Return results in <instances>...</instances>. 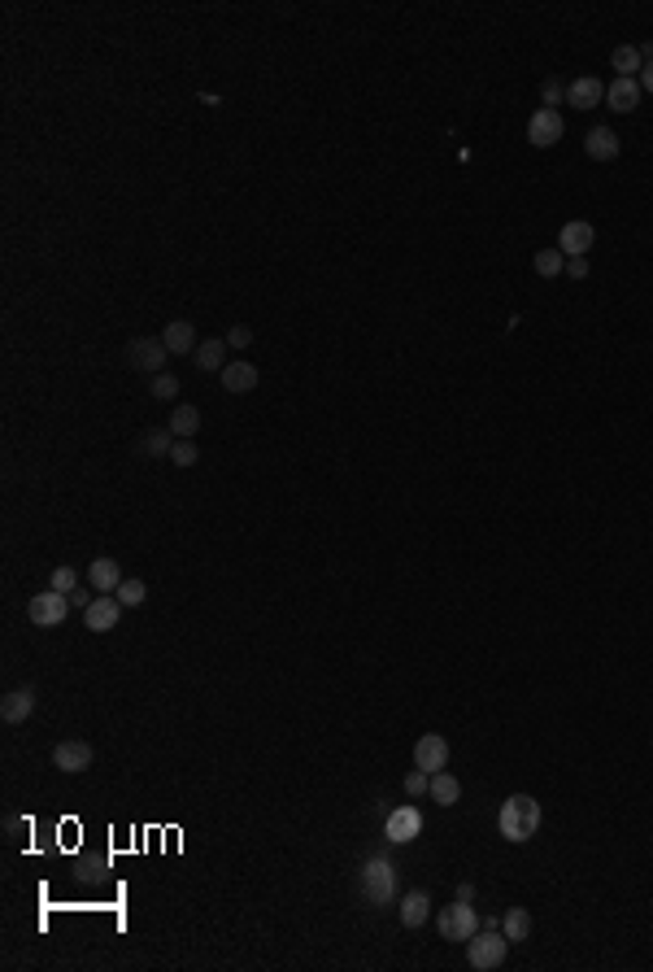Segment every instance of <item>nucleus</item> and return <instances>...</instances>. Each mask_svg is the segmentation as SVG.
<instances>
[{"mask_svg": "<svg viewBox=\"0 0 653 972\" xmlns=\"http://www.w3.org/2000/svg\"><path fill=\"white\" fill-rule=\"evenodd\" d=\"M358 890L370 907H388L396 899V868H392V859H384V855L366 859L358 872Z\"/></svg>", "mask_w": 653, "mask_h": 972, "instance_id": "f03ea898", "label": "nucleus"}, {"mask_svg": "<svg viewBox=\"0 0 653 972\" xmlns=\"http://www.w3.org/2000/svg\"><path fill=\"white\" fill-rule=\"evenodd\" d=\"M48 589H57V593H70V589H79V571L74 567H57L48 576Z\"/></svg>", "mask_w": 653, "mask_h": 972, "instance_id": "7c9ffc66", "label": "nucleus"}, {"mask_svg": "<svg viewBox=\"0 0 653 972\" xmlns=\"http://www.w3.org/2000/svg\"><path fill=\"white\" fill-rule=\"evenodd\" d=\"M540 820H545V811L540 803L531 798V794H510L505 803H501V815H496V829H501V838L522 846V841L536 838V829H540Z\"/></svg>", "mask_w": 653, "mask_h": 972, "instance_id": "f257e3e1", "label": "nucleus"}, {"mask_svg": "<svg viewBox=\"0 0 653 972\" xmlns=\"http://www.w3.org/2000/svg\"><path fill=\"white\" fill-rule=\"evenodd\" d=\"M636 83H640V92H649V97H653V62H645V70H640V79H636Z\"/></svg>", "mask_w": 653, "mask_h": 972, "instance_id": "e433bc0d", "label": "nucleus"}, {"mask_svg": "<svg viewBox=\"0 0 653 972\" xmlns=\"http://www.w3.org/2000/svg\"><path fill=\"white\" fill-rule=\"evenodd\" d=\"M170 445H174L170 428H148V432L140 436V454L144 458H170Z\"/></svg>", "mask_w": 653, "mask_h": 972, "instance_id": "a878e982", "label": "nucleus"}, {"mask_svg": "<svg viewBox=\"0 0 653 972\" xmlns=\"http://www.w3.org/2000/svg\"><path fill=\"white\" fill-rule=\"evenodd\" d=\"M35 715V689H9L0 698V720L4 724H27Z\"/></svg>", "mask_w": 653, "mask_h": 972, "instance_id": "f3484780", "label": "nucleus"}, {"mask_svg": "<svg viewBox=\"0 0 653 972\" xmlns=\"http://www.w3.org/2000/svg\"><path fill=\"white\" fill-rule=\"evenodd\" d=\"M92 759H97V750L88 746V741H79V738H70V741H62L57 750H53V768H62V772H88L92 768Z\"/></svg>", "mask_w": 653, "mask_h": 972, "instance_id": "9d476101", "label": "nucleus"}, {"mask_svg": "<svg viewBox=\"0 0 653 972\" xmlns=\"http://www.w3.org/2000/svg\"><path fill=\"white\" fill-rule=\"evenodd\" d=\"M566 105H575V109H597V105H606V83L592 79V74L566 83Z\"/></svg>", "mask_w": 653, "mask_h": 972, "instance_id": "2eb2a0df", "label": "nucleus"}, {"mask_svg": "<svg viewBox=\"0 0 653 972\" xmlns=\"http://www.w3.org/2000/svg\"><path fill=\"white\" fill-rule=\"evenodd\" d=\"M475 934H479V911L466 899H457L440 911V938L445 942H471Z\"/></svg>", "mask_w": 653, "mask_h": 972, "instance_id": "20e7f679", "label": "nucleus"}, {"mask_svg": "<svg viewBox=\"0 0 653 972\" xmlns=\"http://www.w3.org/2000/svg\"><path fill=\"white\" fill-rule=\"evenodd\" d=\"M427 794L440 806H454V803H462V780H457L454 772H431V789H427Z\"/></svg>", "mask_w": 653, "mask_h": 972, "instance_id": "5701e85b", "label": "nucleus"}, {"mask_svg": "<svg viewBox=\"0 0 653 972\" xmlns=\"http://www.w3.org/2000/svg\"><path fill=\"white\" fill-rule=\"evenodd\" d=\"M536 275H540V279L566 275V253H562V249H540V253H536Z\"/></svg>", "mask_w": 653, "mask_h": 972, "instance_id": "bb28decb", "label": "nucleus"}, {"mask_svg": "<svg viewBox=\"0 0 653 972\" xmlns=\"http://www.w3.org/2000/svg\"><path fill=\"white\" fill-rule=\"evenodd\" d=\"M419 833H423V811L414 803L396 806L388 820H384V838H388L392 846H405V841H414Z\"/></svg>", "mask_w": 653, "mask_h": 972, "instance_id": "0eeeda50", "label": "nucleus"}, {"mask_svg": "<svg viewBox=\"0 0 653 972\" xmlns=\"http://www.w3.org/2000/svg\"><path fill=\"white\" fill-rule=\"evenodd\" d=\"M445 763H449V741L440 738V733H423V738L414 741V768L445 772Z\"/></svg>", "mask_w": 653, "mask_h": 972, "instance_id": "1a4fd4ad", "label": "nucleus"}, {"mask_svg": "<svg viewBox=\"0 0 653 972\" xmlns=\"http://www.w3.org/2000/svg\"><path fill=\"white\" fill-rule=\"evenodd\" d=\"M592 240H597V232H592V223H584V218H575V223H566V227L557 232V249H562L566 258H588V249H592Z\"/></svg>", "mask_w": 653, "mask_h": 972, "instance_id": "f8f14e48", "label": "nucleus"}, {"mask_svg": "<svg viewBox=\"0 0 653 972\" xmlns=\"http://www.w3.org/2000/svg\"><path fill=\"white\" fill-rule=\"evenodd\" d=\"M192 358L200 371H223L227 367V340H218V336H214V340H200Z\"/></svg>", "mask_w": 653, "mask_h": 972, "instance_id": "b1692460", "label": "nucleus"}, {"mask_svg": "<svg viewBox=\"0 0 653 972\" xmlns=\"http://www.w3.org/2000/svg\"><path fill=\"white\" fill-rule=\"evenodd\" d=\"M457 899H466V903H471V899H475V885H471V881H462V885H457Z\"/></svg>", "mask_w": 653, "mask_h": 972, "instance_id": "4c0bfd02", "label": "nucleus"}, {"mask_svg": "<svg viewBox=\"0 0 653 972\" xmlns=\"http://www.w3.org/2000/svg\"><path fill=\"white\" fill-rule=\"evenodd\" d=\"M165 349H170V358H183V354H196V328L188 319H174V323H165Z\"/></svg>", "mask_w": 653, "mask_h": 972, "instance_id": "aec40b11", "label": "nucleus"}, {"mask_svg": "<svg viewBox=\"0 0 653 972\" xmlns=\"http://www.w3.org/2000/svg\"><path fill=\"white\" fill-rule=\"evenodd\" d=\"M148 393H153L157 402H174V397H179V379H174V375H153Z\"/></svg>", "mask_w": 653, "mask_h": 972, "instance_id": "c756f323", "label": "nucleus"}, {"mask_svg": "<svg viewBox=\"0 0 653 972\" xmlns=\"http://www.w3.org/2000/svg\"><path fill=\"white\" fill-rule=\"evenodd\" d=\"M88 580H92V589L97 593H114L127 576L118 567V558H92V567H88Z\"/></svg>", "mask_w": 653, "mask_h": 972, "instance_id": "412c9836", "label": "nucleus"}, {"mask_svg": "<svg viewBox=\"0 0 653 972\" xmlns=\"http://www.w3.org/2000/svg\"><path fill=\"white\" fill-rule=\"evenodd\" d=\"M165 428L174 432V440H192L200 432V410L196 405H174L170 419H165Z\"/></svg>", "mask_w": 653, "mask_h": 972, "instance_id": "4be33fe9", "label": "nucleus"}, {"mask_svg": "<svg viewBox=\"0 0 653 972\" xmlns=\"http://www.w3.org/2000/svg\"><path fill=\"white\" fill-rule=\"evenodd\" d=\"M165 358H170V349H165L162 336H135L127 345V362L131 371H144V375H162Z\"/></svg>", "mask_w": 653, "mask_h": 972, "instance_id": "39448f33", "label": "nucleus"}, {"mask_svg": "<svg viewBox=\"0 0 653 972\" xmlns=\"http://www.w3.org/2000/svg\"><path fill=\"white\" fill-rule=\"evenodd\" d=\"M562 132H566V123H562V114L557 109H536L531 118H527V140L536 144V149H554L557 140H562Z\"/></svg>", "mask_w": 653, "mask_h": 972, "instance_id": "6e6552de", "label": "nucleus"}, {"mask_svg": "<svg viewBox=\"0 0 653 972\" xmlns=\"http://www.w3.org/2000/svg\"><path fill=\"white\" fill-rule=\"evenodd\" d=\"M114 598H118L123 606H144V598H148V584L131 576V580H123V584L114 589Z\"/></svg>", "mask_w": 653, "mask_h": 972, "instance_id": "cd10ccee", "label": "nucleus"}, {"mask_svg": "<svg viewBox=\"0 0 653 972\" xmlns=\"http://www.w3.org/2000/svg\"><path fill=\"white\" fill-rule=\"evenodd\" d=\"M584 153L592 158V162H615V158L623 153L619 132H610V127H592V132L584 135Z\"/></svg>", "mask_w": 653, "mask_h": 972, "instance_id": "4468645a", "label": "nucleus"}, {"mask_svg": "<svg viewBox=\"0 0 653 972\" xmlns=\"http://www.w3.org/2000/svg\"><path fill=\"white\" fill-rule=\"evenodd\" d=\"M501 934L510 942H527L531 938V911L527 907H510L505 916H501Z\"/></svg>", "mask_w": 653, "mask_h": 972, "instance_id": "393cba45", "label": "nucleus"}, {"mask_svg": "<svg viewBox=\"0 0 653 972\" xmlns=\"http://www.w3.org/2000/svg\"><path fill=\"white\" fill-rule=\"evenodd\" d=\"M566 279H588V258H566Z\"/></svg>", "mask_w": 653, "mask_h": 972, "instance_id": "f704fd0d", "label": "nucleus"}, {"mask_svg": "<svg viewBox=\"0 0 653 972\" xmlns=\"http://www.w3.org/2000/svg\"><path fill=\"white\" fill-rule=\"evenodd\" d=\"M65 598H70V606H79V610H88V606H92V593H88V589H70Z\"/></svg>", "mask_w": 653, "mask_h": 972, "instance_id": "c9c22d12", "label": "nucleus"}, {"mask_svg": "<svg viewBox=\"0 0 653 972\" xmlns=\"http://www.w3.org/2000/svg\"><path fill=\"white\" fill-rule=\"evenodd\" d=\"M396 916H401L405 929H423L427 916H431V894H427V890H410V894L401 899V911H396Z\"/></svg>", "mask_w": 653, "mask_h": 972, "instance_id": "6ab92c4d", "label": "nucleus"}, {"mask_svg": "<svg viewBox=\"0 0 653 972\" xmlns=\"http://www.w3.org/2000/svg\"><path fill=\"white\" fill-rule=\"evenodd\" d=\"M223 340H227V349H249V345H253V332H249L244 323H235V328H231Z\"/></svg>", "mask_w": 653, "mask_h": 972, "instance_id": "72a5a7b5", "label": "nucleus"}, {"mask_svg": "<svg viewBox=\"0 0 653 972\" xmlns=\"http://www.w3.org/2000/svg\"><path fill=\"white\" fill-rule=\"evenodd\" d=\"M427 789H431V772L414 768L410 776H405V794H410V798H419V794H427Z\"/></svg>", "mask_w": 653, "mask_h": 972, "instance_id": "2f4dec72", "label": "nucleus"}, {"mask_svg": "<svg viewBox=\"0 0 653 972\" xmlns=\"http://www.w3.org/2000/svg\"><path fill=\"white\" fill-rule=\"evenodd\" d=\"M505 955H510V938H505L501 929H484V934H475V938L466 942V964L475 972L501 968Z\"/></svg>", "mask_w": 653, "mask_h": 972, "instance_id": "7ed1b4c3", "label": "nucleus"}, {"mask_svg": "<svg viewBox=\"0 0 653 972\" xmlns=\"http://www.w3.org/2000/svg\"><path fill=\"white\" fill-rule=\"evenodd\" d=\"M118 619H123V602L109 598V593H97L92 606L83 610V624H88L92 633H109V628H118Z\"/></svg>", "mask_w": 653, "mask_h": 972, "instance_id": "9b49d317", "label": "nucleus"}, {"mask_svg": "<svg viewBox=\"0 0 653 972\" xmlns=\"http://www.w3.org/2000/svg\"><path fill=\"white\" fill-rule=\"evenodd\" d=\"M218 379H223V388L235 393V397H244V393H253L261 379V371L253 362H227V367L218 371Z\"/></svg>", "mask_w": 653, "mask_h": 972, "instance_id": "dca6fc26", "label": "nucleus"}, {"mask_svg": "<svg viewBox=\"0 0 653 972\" xmlns=\"http://www.w3.org/2000/svg\"><path fill=\"white\" fill-rule=\"evenodd\" d=\"M645 62H653L649 53H645V44H619L615 53H610V66H615V79H640V70Z\"/></svg>", "mask_w": 653, "mask_h": 972, "instance_id": "ddd939ff", "label": "nucleus"}, {"mask_svg": "<svg viewBox=\"0 0 653 972\" xmlns=\"http://www.w3.org/2000/svg\"><path fill=\"white\" fill-rule=\"evenodd\" d=\"M196 458H200L196 440H174V445H170V463H174V467H196Z\"/></svg>", "mask_w": 653, "mask_h": 972, "instance_id": "c85d7f7f", "label": "nucleus"}, {"mask_svg": "<svg viewBox=\"0 0 653 972\" xmlns=\"http://www.w3.org/2000/svg\"><path fill=\"white\" fill-rule=\"evenodd\" d=\"M640 83L636 79H615V83H606V105L615 109V114H632L636 105H640Z\"/></svg>", "mask_w": 653, "mask_h": 972, "instance_id": "a211bd4d", "label": "nucleus"}, {"mask_svg": "<svg viewBox=\"0 0 653 972\" xmlns=\"http://www.w3.org/2000/svg\"><path fill=\"white\" fill-rule=\"evenodd\" d=\"M562 97H566V88H562L557 79H545V83H540V101H545V109H554Z\"/></svg>", "mask_w": 653, "mask_h": 972, "instance_id": "473e14b6", "label": "nucleus"}, {"mask_svg": "<svg viewBox=\"0 0 653 972\" xmlns=\"http://www.w3.org/2000/svg\"><path fill=\"white\" fill-rule=\"evenodd\" d=\"M65 615H70V598L57 593V589H44V593H35L31 602H27V619H31L35 628H62Z\"/></svg>", "mask_w": 653, "mask_h": 972, "instance_id": "423d86ee", "label": "nucleus"}]
</instances>
